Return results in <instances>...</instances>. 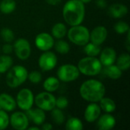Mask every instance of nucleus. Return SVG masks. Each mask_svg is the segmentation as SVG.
Segmentation results:
<instances>
[{
    "label": "nucleus",
    "mask_w": 130,
    "mask_h": 130,
    "mask_svg": "<svg viewBox=\"0 0 130 130\" xmlns=\"http://www.w3.org/2000/svg\"><path fill=\"white\" fill-rule=\"evenodd\" d=\"M85 4L80 0H69L62 10L64 20L71 26L81 24L85 18Z\"/></svg>",
    "instance_id": "nucleus-1"
},
{
    "label": "nucleus",
    "mask_w": 130,
    "mask_h": 130,
    "mask_svg": "<svg viewBox=\"0 0 130 130\" xmlns=\"http://www.w3.org/2000/svg\"><path fill=\"white\" fill-rule=\"evenodd\" d=\"M79 93L84 100L96 103L104 97L106 88L102 82L95 79H89L82 84Z\"/></svg>",
    "instance_id": "nucleus-2"
},
{
    "label": "nucleus",
    "mask_w": 130,
    "mask_h": 130,
    "mask_svg": "<svg viewBox=\"0 0 130 130\" xmlns=\"http://www.w3.org/2000/svg\"><path fill=\"white\" fill-rule=\"evenodd\" d=\"M28 72L25 67L22 66H14L8 70L6 75V84L11 88L21 85L27 78Z\"/></svg>",
    "instance_id": "nucleus-3"
},
{
    "label": "nucleus",
    "mask_w": 130,
    "mask_h": 130,
    "mask_svg": "<svg viewBox=\"0 0 130 130\" xmlns=\"http://www.w3.org/2000/svg\"><path fill=\"white\" fill-rule=\"evenodd\" d=\"M102 64L96 57L88 56L82 59L78 63V69L81 73L88 76L98 75L102 70Z\"/></svg>",
    "instance_id": "nucleus-4"
},
{
    "label": "nucleus",
    "mask_w": 130,
    "mask_h": 130,
    "mask_svg": "<svg viewBox=\"0 0 130 130\" xmlns=\"http://www.w3.org/2000/svg\"><path fill=\"white\" fill-rule=\"evenodd\" d=\"M69 40L78 46H85L90 40V32L88 29L81 24L72 26L67 31Z\"/></svg>",
    "instance_id": "nucleus-5"
},
{
    "label": "nucleus",
    "mask_w": 130,
    "mask_h": 130,
    "mask_svg": "<svg viewBox=\"0 0 130 130\" xmlns=\"http://www.w3.org/2000/svg\"><path fill=\"white\" fill-rule=\"evenodd\" d=\"M80 75L77 66L72 64H66L60 66L57 71L58 79L64 82H70L76 80Z\"/></svg>",
    "instance_id": "nucleus-6"
},
{
    "label": "nucleus",
    "mask_w": 130,
    "mask_h": 130,
    "mask_svg": "<svg viewBox=\"0 0 130 130\" xmlns=\"http://www.w3.org/2000/svg\"><path fill=\"white\" fill-rule=\"evenodd\" d=\"M56 99L51 92L44 91L35 97L34 102L38 108L44 111H51L56 107Z\"/></svg>",
    "instance_id": "nucleus-7"
},
{
    "label": "nucleus",
    "mask_w": 130,
    "mask_h": 130,
    "mask_svg": "<svg viewBox=\"0 0 130 130\" xmlns=\"http://www.w3.org/2000/svg\"><path fill=\"white\" fill-rule=\"evenodd\" d=\"M34 103V97L32 91L27 88L21 89L16 98V104L22 110H28L32 108Z\"/></svg>",
    "instance_id": "nucleus-8"
},
{
    "label": "nucleus",
    "mask_w": 130,
    "mask_h": 130,
    "mask_svg": "<svg viewBox=\"0 0 130 130\" xmlns=\"http://www.w3.org/2000/svg\"><path fill=\"white\" fill-rule=\"evenodd\" d=\"M17 57L21 60H26L29 58L31 53L30 43L24 38L18 39L13 46Z\"/></svg>",
    "instance_id": "nucleus-9"
},
{
    "label": "nucleus",
    "mask_w": 130,
    "mask_h": 130,
    "mask_svg": "<svg viewBox=\"0 0 130 130\" xmlns=\"http://www.w3.org/2000/svg\"><path fill=\"white\" fill-rule=\"evenodd\" d=\"M38 64L40 68L45 72L53 69L57 64V57L54 53L45 51L39 58Z\"/></svg>",
    "instance_id": "nucleus-10"
},
{
    "label": "nucleus",
    "mask_w": 130,
    "mask_h": 130,
    "mask_svg": "<svg viewBox=\"0 0 130 130\" xmlns=\"http://www.w3.org/2000/svg\"><path fill=\"white\" fill-rule=\"evenodd\" d=\"M9 123L14 129L24 130L28 127L29 120L25 113L15 112L9 117Z\"/></svg>",
    "instance_id": "nucleus-11"
},
{
    "label": "nucleus",
    "mask_w": 130,
    "mask_h": 130,
    "mask_svg": "<svg viewBox=\"0 0 130 130\" xmlns=\"http://www.w3.org/2000/svg\"><path fill=\"white\" fill-rule=\"evenodd\" d=\"M35 45L42 51H48L54 45L53 37L48 33H40L35 38Z\"/></svg>",
    "instance_id": "nucleus-12"
},
{
    "label": "nucleus",
    "mask_w": 130,
    "mask_h": 130,
    "mask_svg": "<svg viewBox=\"0 0 130 130\" xmlns=\"http://www.w3.org/2000/svg\"><path fill=\"white\" fill-rule=\"evenodd\" d=\"M107 30L104 26H98L94 27L90 33V40L91 43L101 45L107 39Z\"/></svg>",
    "instance_id": "nucleus-13"
},
{
    "label": "nucleus",
    "mask_w": 130,
    "mask_h": 130,
    "mask_svg": "<svg viewBox=\"0 0 130 130\" xmlns=\"http://www.w3.org/2000/svg\"><path fill=\"white\" fill-rule=\"evenodd\" d=\"M101 109L98 104L94 102H91L85 110V119L88 123L96 121L101 116Z\"/></svg>",
    "instance_id": "nucleus-14"
},
{
    "label": "nucleus",
    "mask_w": 130,
    "mask_h": 130,
    "mask_svg": "<svg viewBox=\"0 0 130 130\" xmlns=\"http://www.w3.org/2000/svg\"><path fill=\"white\" fill-rule=\"evenodd\" d=\"M100 55V62H101L102 66H107L113 64L117 59V53L113 48L107 47L101 51Z\"/></svg>",
    "instance_id": "nucleus-15"
},
{
    "label": "nucleus",
    "mask_w": 130,
    "mask_h": 130,
    "mask_svg": "<svg viewBox=\"0 0 130 130\" xmlns=\"http://www.w3.org/2000/svg\"><path fill=\"white\" fill-rule=\"evenodd\" d=\"M28 120H30L32 122H34L36 125H42L46 120V115L44 113V110L36 108V109H29L27 110L26 113Z\"/></svg>",
    "instance_id": "nucleus-16"
},
{
    "label": "nucleus",
    "mask_w": 130,
    "mask_h": 130,
    "mask_svg": "<svg viewBox=\"0 0 130 130\" xmlns=\"http://www.w3.org/2000/svg\"><path fill=\"white\" fill-rule=\"evenodd\" d=\"M116 125L115 118L110 113H106L98 118V127L101 130H110Z\"/></svg>",
    "instance_id": "nucleus-17"
},
{
    "label": "nucleus",
    "mask_w": 130,
    "mask_h": 130,
    "mask_svg": "<svg viewBox=\"0 0 130 130\" xmlns=\"http://www.w3.org/2000/svg\"><path fill=\"white\" fill-rule=\"evenodd\" d=\"M16 101L9 94L3 93L0 94V107L5 111H13L16 108Z\"/></svg>",
    "instance_id": "nucleus-18"
},
{
    "label": "nucleus",
    "mask_w": 130,
    "mask_h": 130,
    "mask_svg": "<svg viewBox=\"0 0 130 130\" xmlns=\"http://www.w3.org/2000/svg\"><path fill=\"white\" fill-rule=\"evenodd\" d=\"M128 13V8L120 3L112 5L108 9V14L114 18H121L126 16Z\"/></svg>",
    "instance_id": "nucleus-19"
},
{
    "label": "nucleus",
    "mask_w": 130,
    "mask_h": 130,
    "mask_svg": "<svg viewBox=\"0 0 130 130\" xmlns=\"http://www.w3.org/2000/svg\"><path fill=\"white\" fill-rule=\"evenodd\" d=\"M104 74L111 79H118L122 76L123 71L116 65H110L107 66H105L104 69Z\"/></svg>",
    "instance_id": "nucleus-20"
},
{
    "label": "nucleus",
    "mask_w": 130,
    "mask_h": 130,
    "mask_svg": "<svg viewBox=\"0 0 130 130\" xmlns=\"http://www.w3.org/2000/svg\"><path fill=\"white\" fill-rule=\"evenodd\" d=\"M100 107L107 113H111L115 111L117 106L113 100L110 98H103L100 101Z\"/></svg>",
    "instance_id": "nucleus-21"
},
{
    "label": "nucleus",
    "mask_w": 130,
    "mask_h": 130,
    "mask_svg": "<svg viewBox=\"0 0 130 130\" xmlns=\"http://www.w3.org/2000/svg\"><path fill=\"white\" fill-rule=\"evenodd\" d=\"M43 88L46 91H56L59 87V80L56 77H49L43 82Z\"/></svg>",
    "instance_id": "nucleus-22"
},
{
    "label": "nucleus",
    "mask_w": 130,
    "mask_h": 130,
    "mask_svg": "<svg viewBox=\"0 0 130 130\" xmlns=\"http://www.w3.org/2000/svg\"><path fill=\"white\" fill-rule=\"evenodd\" d=\"M51 33L53 37L56 39L63 38L67 34V28L66 25L62 23H56L53 25L51 30Z\"/></svg>",
    "instance_id": "nucleus-23"
},
{
    "label": "nucleus",
    "mask_w": 130,
    "mask_h": 130,
    "mask_svg": "<svg viewBox=\"0 0 130 130\" xmlns=\"http://www.w3.org/2000/svg\"><path fill=\"white\" fill-rule=\"evenodd\" d=\"M84 51L85 53L88 56H92V57H95L97 56H98L101 51V46L99 45L94 44L93 43H88L85 45L84 47Z\"/></svg>",
    "instance_id": "nucleus-24"
},
{
    "label": "nucleus",
    "mask_w": 130,
    "mask_h": 130,
    "mask_svg": "<svg viewBox=\"0 0 130 130\" xmlns=\"http://www.w3.org/2000/svg\"><path fill=\"white\" fill-rule=\"evenodd\" d=\"M16 2L14 0H2L0 2V11L3 14H10L15 10Z\"/></svg>",
    "instance_id": "nucleus-25"
},
{
    "label": "nucleus",
    "mask_w": 130,
    "mask_h": 130,
    "mask_svg": "<svg viewBox=\"0 0 130 130\" xmlns=\"http://www.w3.org/2000/svg\"><path fill=\"white\" fill-rule=\"evenodd\" d=\"M117 60V66L122 70L126 71L130 66V56L128 53L121 54Z\"/></svg>",
    "instance_id": "nucleus-26"
},
{
    "label": "nucleus",
    "mask_w": 130,
    "mask_h": 130,
    "mask_svg": "<svg viewBox=\"0 0 130 130\" xmlns=\"http://www.w3.org/2000/svg\"><path fill=\"white\" fill-rule=\"evenodd\" d=\"M13 59L11 56L6 55L0 56V73H5L11 67Z\"/></svg>",
    "instance_id": "nucleus-27"
},
{
    "label": "nucleus",
    "mask_w": 130,
    "mask_h": 130,
    "mask_svg": "<svg viewBox=\"0 0 130 130\" xmlns=\"http://www.w3.org/2000/svg\"><path fill=\"white\" fill-rule=\"evenodd\" d=\"M66 129L67 130H82L83 129V124L78 118L71 117L66 122Z\"/></svg>",
    "instance_id": "nucleus-28"
},
{
    "label": "nucleus",
    "mask_w": 130,
    "mask_h": 130,
    "mask_svg": "<svg viewBox=\"0 0 130 130\" xmlns=\"http://www.w3.org/2000/svg\"><path fill=\"white\" fill-rule=\"evenodd\" d=\"M53 46H55L56 50L60 54H66L70 50L69 44L66 41L60 40V39H59V40H57L56 43L54 42Z\"/></svg>",
    "instance_id": "nucleus-29"
},
{
    "label": "nucleus",
    "mask_w": 130,
    "mask_h": 130,
    "mask_svg": "<svg viewBox=\"0 0 130 130\" xmlns=\"http://www.w3.org/2000/svg\"><path fill=\"white\" fill-rule=\"evenodd\" d=\"M52 117L55 123L58 125H61L65 121V115L62 111L59 108H53L52 110Z\"/></svg>",
    "instance_id": "nucleus-30"
},
{
    "label": "nucleus",
    "mask_w": 130,
    "mask_h": 130,
    "mask_svg": "<svg viewBox=\"0 0 130 130\" xmlns=\"http://www.w3.org/2000/svg\"><path fill=\"white\" fill-rule=\"evenodd\" d=\"M114 30L117 34H123L129 30V26L125 21H119L114 25Z\"/></svg>",
    "instance_id": "nucleus-31"
},
{
    "label": "nucleus",
    "mask_w": 130,
    "mask_h": 130,
    "mask_svg": "<svg viewBox=\"0 0 130 130\" xmlns=\"http://www.w3.org/2000/svg\"><path fill=\"white\" fill-rule=\"evenodd\" d=\"M1 36L2 37V39L7 42V43H11L14 40V32L9 29V28H3L1 31Z\"/></svg>",
    "instance_id": "nucleus-32"
},
{
    "label": "nucleus",
    "mask_w": 130,
    "mask_h": 130,
    "mask_svg": "<svg viewBox=\"0 0 130 130\" xmlns=\"http://www.w3.org/2000/svg\"><path fill=\"white\" fill-rule=\"evenodd\" d=\"M9 124V117L8 113L3 110H0V130L5 129Z\"/></svg>",
    "instance_id": "nucleus-33"
},
{
    "label": "nucleus",
    "mask_w": 130,
    "mask_h": 130,
    "mask_svg": "<svg viewBox=\"0 0 130 130\" xmlns=\"http://www.w3.org/2000/svg\"><path fill=\"white\" fill-rule=\"evenodd\" d=\"M27 78L30 80V82L33 84H38L42 80V75H41L40 72H39L37 71L31 72L30 74H28Z\"/></svg>",
    "instance_id": "nucleus-34"
},
{
    "label": "nucleus",
    "mask_w": 130,
    "mask_h": 130,
    "mask_svg": "<svg viewBox=\"0 0 130 130\" xmlns=\"http://www.w3.org/2000/svg\"><path fill=\"white\" fill-rule=\"evenodd\" d=\"M69 105V101L66 97L61 96L59 97L57 99H56V108H59L60 110L65 109Z\"/></svg>",
    "instance_id": "nucleus-35"
},
{
    "label": "nucleus",
    "mask_w": 130,
    "mask_h": 130,
    "mask_svg": "<svg viewBox=\"0 0 130 130\" xmlns=\"http://www.w3.org/2000/svg\"><path fill=\"white\" fill-rule=\"evenodd\" d=\"M14 48L13 46L9 44V43H6L2 46V51L5 54H9L13 51Z\"/></svg>",
    "instance_id": "nucleus-36"
},
{
    "label": "nucleus",
    "mask_w": 130,
    "mask_h": 130,
    "mask_svg": "<svg viewBox=\"0 0 130 130\" xmlns=\"http://www.w3.org/2000/svg\"><path fill=\"white\" fill-rule=\"evenodd\" d=\"M96 4L101 8H104L107 6V2L105 0H97Z\"/></svg>",
    "instance_id": "nucleus-37"
},
{
    "label": "nucleus",
    "mask_w": 130,
    "mask_h": 130,
    "mask_svg": "<svg viewBox=\"0 0 130 130\" xmlns=\"http://www.w3.org/2000/svg\"><path fill=\"white\" fill-rule=\"evenodd\" d=\"M53 129V126L50 123H43L42 124V129L43 130H50Z\"/></svg>",
    "instance_id": "nucleus-38"
},
{
    "label": "nucleus",
    "mask_w": 130,
    "mask_h": 130,
    "mask_svg": "<svg viewBox=\"0 0 130 130\" xmlns=\"http://www.w3.org/2000/svg\"><path fill=\"white\" fill-rule=\"evenodd\" d=\"M46 1L49 5H56L61 2V0H46Z\"/></svg>",
    "instance_id": "nucleus-39"
},
{
    "label": "nucleus",
    "mask_w": 130,
    "mask_h": 130,
    "mask_svg": "<svg viewBox=\"0 0 130 130\" xmlns=\"http://www.w3.org/2000/svg\"><path fill=\"white\" fill-rule=\"evenodd\" d=\"M29 130H39V127H34V126H32V127H29V128H27Z\"/></svg>",
    "instance_id": "nucleus-40"
},
{
    "label": "nucleus",
    "mask_w": 130,
    "mask_h": 130,
    "mask_svg": "<svg viewBox=\"0 0 130 130\" xmlns=\"http://www.w3.org/2000/svg\"><path fill=\"white\" fill-rule=\"evenodd\" d=\"M80 1H82L84 4H86V3H89V2H91L92 0H80Z\"/></svg>",
    "instance_id": "nucleus-41"
},
{
    "label": "nucleus",
    "mask_w": 130,
    "mask_h": 130,
    "mask_svg": "<svg viewBox=\"0 0 130 130\" xmlns=\"http://www.w3.org/2000/svg\"><path fill=\"white\" fill-rule=\"evenodd\" d=\"M0 50H1V49H0Z\"/></svg>",
    "instance_id": "nucleus-42"
}]
</instances>
